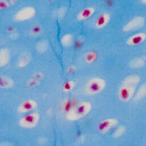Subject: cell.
Masks as SVG:
<instances>
[{"label": "cell", "instance_id": "1", "mask_svg": "<svg viewBox=\"0 0 146 146\" xmlns=\"http://www.w3.org/2000/svg\"><path fill=\"white\" fill-rule=\"evenodd\" d=\"M140 80V77L136 74L125 77L117 90L119 100L123 103H128L133 99Z\"/></svg>", "mask_w": 146, "mask_h": 146}, {"label": "cell", "instance_id": "2", "mask_svg": "<svg viewBox=\"0 0 146 146\" xmlns=\"http://www.w3.org/2000/svg\"><path fill=\"white\" fill-rule=\"evenodd\" d=\"M92 105L88 101L78 103L65 115L66 119L69 121H76L88 115L92 111Z\"/></svg>", "mask_w": 146, "mask_h": 146}, {"label": "cell", "instance_id": "3", "mask_svg": "<svg viewBox=\"0 0 146 146\" xmlns=\"http://www.w3.org/2000/svg\"><path fill=\"white\" fill-rule=\"evenodd\" d=\"M105 79L99 76H94L88 79L84 85V91L89 95H95L101 93L106 87Z\"/></svg>", "mask_w": 146, "mask_h": 146}, {"label": "cell", "instance_id": "4", "mask_svg": "<svg viewBox=\"0 0 146 146\" xmlns=\"http://www.w3.org/2000/svg\"><path fill=\"white\" fill-rule=\"evenodd\" d=\"M40 115L38 112H31L24 114L19 121L18 125L23 129H33L36 127L40 121Z\"/></svg>", "mask_w": 146, "mask_h": 146}, {"label": "cell", "instance_id": "5", "mask_svg": "<svg viewBox=\"0 0 146 146\" xmlns=\"http://www.w3.org/2000/svg\"><path fill=\"white\" fill-rule=\"evenodd\" d=\"M36 10L32 6H25L16 12L14 19L17 22H24L31 19L36 14Z\"/></svg>", "mask_w": 146, "mask_h": 146}, {"label": "cell", "instance_id": "6", "mask_svg": "<svg viewBox=\"0 0 146 146\" xmlns=\"http://www.w3.org/2000/svg\"><path fill=\"white\" fill-rule=\"evenodd\" d=\"M145 22V20L143 17H135L132 18L123 26L122 31L124 33H127L139 30L144 26Z\"/></svg>", "mask_w": 146, "mask_h": 146}, {"label": "cell", "instance_id": "7", "mask_svg": "<svg viewBox=\"0 0 146 146\" xmlns=\"http://www.w3.org/2000/svg\"><path fill=\"white\" fill-rule=\"evenodd\" d=\"M119 121L114 117H108L102 120L97 125V131L100 134H105L115 128Z\"/></svg>", "mask_w": 146, "mask_h": 146}, {"label": "cell", "instance_id": "8", "mask_svg": "<svg viewBox=\"0 0 146 146\" xmlns=\"http://www.w3.org/2000/svg\"><path fill=\"white\" fill-rule=\"evenodd\" d=\"M38 107L37 102L33 99H27L22 101L17 107V112L26 114L34 111Z\"/></svg>", "mask_w": 146, "mask_h": 146}, {"label": "cell", "instance_id": "9", "mask_svg": "<svg viewBox=\"0 0 146 146\" xmlns=\"http://www.w3.org/2000/svg\"><path fill=\"white\" fill-rule=\"evenodd\" d=\"M146 40V34L144 32L135 33L129 36L125 41V43L130 46H139Z\"/></svg>", "mask_w": 146, "mask_h": 146}, {"label": "cell", "instance_id": "10", "mask_svg": "<svg viewBox=\"0 0 146 146\" xmlns=\"http://www.w3.org/2000/svg\"><path fill=\"white\" fill-rule=\"evenodd\" d=\"M111 18V14L108 12L100 14L96 18L94 23V27L96 29H102L107 26Z\"/></svg>", "mask_w": 146, "mask_h": 146}, {"label": "cell", "instance_id": "11", "mask_svg": "<svg viewBox=\"0 0 146 146\" xmlns=\"http://www.w3.org/2000/svg\"><path fill=\"white\" fill-rule=\"evenodd\" d=\"M95 8L92 6H88L82 9L76 15V19L79 21H84L91 17L95 13Z\"/></svg>", "mask_w": 146, "mask_h": 146}, {"label": "cell", "instance_id": "12", "mask_svg": "<svg viewBox=\"0 0 146 146\" xmlns=\"http://www.w3.org/2000/svg\"><path fill=\"white\" fill-rule=\"evenodd\" d=\"M43 77L44 74L42 72L38 71L34 73L32 76L27 80L26 82L27 86L29 87H35L38 86L40 84Z\"/></svg>", "mask_w": 146, "mask_h": 146}, {"label": "cell", "instance_id": "13", "mask_svg": "<svg viewBox=\"0 0 146 146\" xmlns=\"http://www.w3.org/2000/svg\"><path fill=\"white\" fill-rule=\"evenodd\" d=\"M10 60V51L7 47H3L0 50V67L6 66Z\"/></svg>", "mask_w": 146, "mask_h": 146}, {"label": "cell", "instance_id": "14", "mask_svg": "<svg viewBox=\"0 0 146 146\" xmlns=\"http://www.w3.org/2000/svg\"><path fill=\"white\" fill-rule=\"evenodd\" d=\"M146 64V55H141L132 59L129 63V66L134 69L140 68Z\"/></svg>", "mask_w": 146, "mask_h": 146}, {"label": "cell", "instance_id": "15", "mask_svg": "<svg viewBox=\"0 0 146 146\" xmlns=\"http://www.w3.org/2000/svg\"><path fill=\"white\" fill-rule=\"evenodd\" d=\"M14 81L10 76L5 75H1L0 77V88L6 90L14 87Z\"/></svg>", "mask_w": 146, "mask_h": 146}, {"label": "cell", "instance_id": "16", "mask_svg": "<svg viewBox=\"0 0 146 146\" xmlns=\"http://www.w3.org/2000/svg\"><path fill=\"white\" fill-rule=\"evenodd\" d=\"M31 60V55L28 52H23L18 59L17 65V67L22 68H25L29 65Z\"/></svg>", "mask_w": 146, "mask_h": 146}, {"label": "cell", "instance_id": "17", "mask_svg": "<svg viewBox=\"0 0 146 146\" xmlns=\"http://www.w3.org/2000/svg\"><path fill=\"white\" fill-rule=\"evenodd\" d=\"M77 103L76 101L72 98H67L64 99L61 104L60 108L61 110L65 113V114L70 111Z\"/></svg>", "mask_w": 146, "mask_h": 146}, {"label": "cell", "instance_id": "18", "mask_svg": "<svg viewBox=\"0 0 146 146\" xmlns=\"http://www.w3.org/2000/svg\"><path fill=\"white\" fill-rule=\"evenodd\" d=\"M98 58V54L97 52L91 50L86 52L83 55V59L87 64H92Z\"/></svg>", "mask_w": 146, "mask_h": 146}, {"label": "cell", "instance_id": "19", "mask_svg": "<svg viewBox=\"0 0 146 146\" xmlns=\"http://www.w3.org/2000/svg\"><path fill=\"white\" fill-rule=\"evenodd\" d=\"M146 96V83L139 86L135 92L133 99L135 101H139Z\"/></svg>", "mask_w": 146, "mask_h": 146}, {"label": "cell", "instance_id": "20", "mask_svg": "<svg viewBox=\"0 0 146 146\" xmlns=\"http://www.w3.org/2000/svg\"><path fill=\"white\" fill-rule=\"evenodd\" d=\"M74 42L73 35L70 33H66L64 34L60 39V43L62 46L64 47H68L71 46Z\"/></svg>", "mask_w": 146, "mask_h": 146}, {"label": "cell", "instance_id": "21", "mask_svg": "<svg viewBox=\"0 0 146 146\" xmlns=\"http://www.w3.org/2000/svg\"><path fill=\"white\" fill-rule=\"evenodd\" d=\"M49 48V43L47 40H41L35 45V50L39 53H44L46 52Z\"/></svg>", "mask_w": 146, "mask_h": 146}, {"label": "cell", "instance_id": "22", "mask_svg": "<svg viewBox=\"0 0 146 146\" xmlns=\"http://www.w3.org/2000/svg\"><path fill=\"white\" fill-rule=\"evenodd\" d=\"M30 34L31 36L36 37L40 35L43 33V28L39 24H35L33 25L29 31Z\"/></svg>", "mask_w": 146, "mask_h": 146}, {"label": "cell", "instance_id": "23", "mask_svg": "<svg viewBox=\"0 0 146 146\" xmlns=\"http://www.w3.org/2000/svg\"><path fill=\"white\" fill-rule=\"evenodd\" d=\"M75 87V82L73 80H68L66 81L62 86V91L64 93H69L71 92Z\"/></svg>", "mask_w": 146, "mask_h": 146}, {"label": "cell", "instance_id": "24", "mask_svg": "<svg viewBox=\"0 0 146 146\" xmlns=\"http://www.w3.org/2000/svg\"><path fill=\"white\" fill-rule=\"evenodd\" d=\"M126 131V128L124 125H119L112 133V137L113 138H118L121 137Z\"/></svg>", "mask_w": 146, "mask_h": 146}, {"label": "cell", "instance_id": "25", "mask_svg": "<svg viewBox=\"0 0 146 146\" xmlns=\"http://www.w3.org/2000/svg\"><path fill=\"white\" fill-rule=\"evenodd\" d=\"M10 3L8 0H0V9L1 10H4L7 9L10 6Z\"/></svg>", "mask_w": 146, "mask_h": 146}, {"label": "cell", "instance_id": "26", "mask_svg": "<svg viewBox=\"0 0 146 146\" xmlns=\"http://www.w3.org/2000/svg\"><path fill=\"white\" fill-rule=\"evenodd\" d=\"M76 70V67L74 65H70L66 68V71L68 74H72L74 73Z\"/></svg>", "mask_w": 146, "mask_h": 146}, {"label": "cell", "instance_id": "27", "mask_svg": "<svg viewBox=\"0 0 146 146\" xmlns=\"http://www.w3.org/2000/svg\"><path fill=\"white\" fill-rule=\"evenodd\" d=\"M17 32L16 31V29L14 28V27H8L6 29V33L9 35V34H11L12 33H15Z\"/></svg>", "mask_w": 146, "mask_h": 146}, {"label": "cell", "instance_id": "28", "mask_svg": "<svg viewBox=\"0 0 146 146\" xmlns=\"http://www.w3.org/2000/svg\"><path fill=\"white\" fill-rule=\"evenodd\" d=\"M10 2V3L11 5H14L15 4H16L17 3V2L18 1V0H9Z\"/></svg>", "mask_w": 146, "mask_h": 146}, {"label": "cell", "instance_id": "29", "mask_svg": "<svg viewBox=\"0 0 146 146\" xmlns=\"http://www.w3.org/2000/svg\"><path fill=\"white\" fill-rule=\"evenodd\" d=\"M140 3L143 5H146V0H140Z\"/></svg>", "mask_w": 146, "mask_h": 146}]
</instances>
